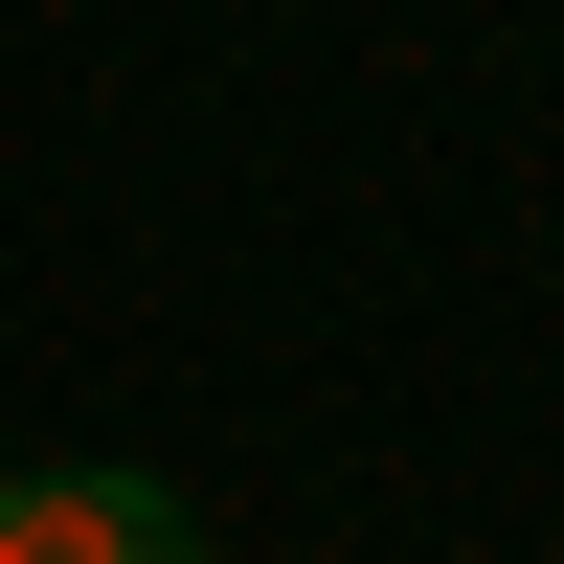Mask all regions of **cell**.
<instances>
[{"instance_id":"cell-1","label":"cell","mask_w":564,"mask_h":564,"mask_svg":"<svg viewBox=\"0 0 564 564\" xmlns=\"http://www.w3.org/2000/svg\"><path fill=\"white\" fill-rule=\"evenodd\" d=\"M0 564H204V497L135 452H45V475H0Z\"/></svg>"},{"instance_id":"cell-2","label":"cell","mask_w":564,"mask_h":564,"mask_svg":"<svg viewBox=\"0 0 564 564\" xmlns=\"http://www.w3.org/2000/svg\"><path fill=\"white\" fill-rule=\"evenodd\" d=\"M0 475H23V452H0Z\"/></svg>"}]
</instances>
